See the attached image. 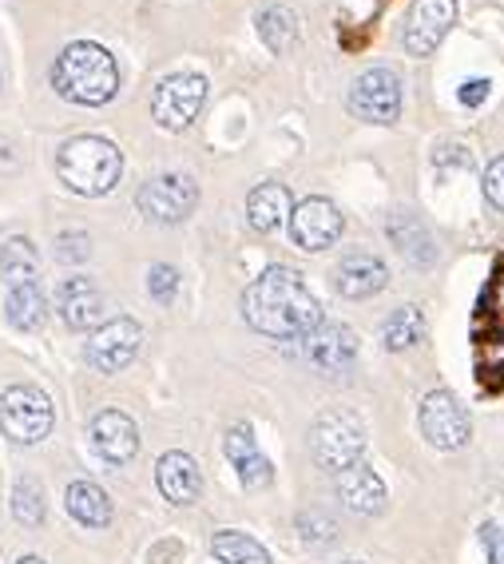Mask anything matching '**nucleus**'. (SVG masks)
I'll return each mask as SVG.
<instances>
[{"label": "nucleus", "instance_id": "obj_1", "mask_svg": "<svg viewBox=\"0 0 504 564\" xmlns=\"http://www.w3.org/2000/svg\"><path fill=\"white\" fill-rule=\"evenodd\" d=\"M242 314L266 338H306L322 323V306L303 282V274L291 267H271L246 286L242 294Z\"/></svg>", "mask_w": 504, "mask_h": 564}, {"label": "nucleus", "instance_id": "obj_2", "mask_svg": "<svg viewBox=\"0 0 504 564\" xmlns=\"http://www.w3.org/2000/svg\"><path fill=\"white\" fill-rule=\"evenodd\" d=\"M52 84L64 100L84 104V108H100L120 91V68L103 44L76 41L56 56L52 64Z\"/></svg>", "mask_w": 504, "mask_h": 564}, {"label": "nucleus", "instance_id": "obj_3", "mask_svg": "<svg viewBox=\"0 0 504 564\" xmlns=\"http://www.w3.org/2000/svg\"><path fill=\"white\" fill-rule=\"evenodd\" d=\"M56 172H61L64 187H72L76 195H108L123 175V155L111 140L80 135L61 148Z\"/></svg>", "mask_w": 504, "mask_h": 564}, {"label": "nucleus", "instance_id": "obj_4", "mask_svg": "<svg viewBox=\"0 0 504 564\" xmlns=\"http://www.w3.org/2000/svg\"><path fill=\"white\" fill-rule=\"evenodd\" d=\"M310 454L314 462L330 469V474H342L350 465L362 462L365 454V425L358 413L333 410L326 417H318L310 430Z\"/></svg>", "mask_w": 504, "mask_h": 564}, {"label": "nucleus", "instance_id": "obj_5", "mask_svg": "<svg viewBox=\"0 0 504 564\" xmlns=\"http://www.w3.org/2000/svg\"><path fill=\"white\" fill-rule=\"evenodd\" d=\"M52 413L48 393L41 386H9L0 393V430L17 445H36L52 434Z\"/></svg>", "mask_w": 504, "mask_h": 564}, {"label": "nucleus", "instance_id": "obj_6", "mask_svg": "<svg viewBox=\"0 0 504 564\" xmlns=\"http://www.w3.org/2000/svg\"><path fill=\"white\" fill-rule=\"evenodd\" d=\"M202 100H207V80L199 72H175L155 88L152 116L163 131H187L199 116Z\"/></svg>", "mask_w": 504, "mask_h": 564}, {"label": "nucleus", "instance_id": "obj_7", "mask_svg": "<svg viewBox=\"0 0 504 564\" xmlns=\"http://www.w3.org/2000/svg\"><path fill=\"white\" fill-rule=\"evenodd\" d=\"M350 111L365 123H394L402 116V80H397V72H362L350 88Z\"/></svg>", "mask_w": 504, "mask_h": 564}, {"label": "nucleus", "instance_id": "obj_8", "mask_svg": "<svg viewBox=\"0 0 504 564\" xmlns=\"http://www.w3.org/2000/svg\"><path fill=\"white\" fill-rule=\"evenodd\" d=\"M417 422H421L425 442L434 445V449H461L469 442V434H473V422H469L464 405L445 390L425 393Z\"/></svg>", "mask_w": 504, "mask_h": 564}, {"label": "nucleus", "instance_id": "obj_9", "mask_svg": "<svg viewBox=\"0 0 504 564\" xmlns=\"http://www.w3.org/2000/svg\"><path fill=\"white\" fill-rule=\"evenodd\" d=\"M199 203V187L191 175H155L140 187L135 207L152 223H183Z\"/></svg>", "mask_w": 504, "mask_h": 564}, {"label": "nucleus", "instance_id": "obj_10", "mask_svg": "<svg viewBox=\"0 0 504 564\" xmlns=\"http://www.w3.org/2000/svg\"><path fill=\"white\" fill-rule=\"evenodd\" d=\"M140 343L143 326L135 318H111V323L96 326V334L88 338V362L100 373H116L140 354Z\"/></svg>", "mask_w": 504, "mask_h": 564}, {"label": "nucleus", "instance_id": "obj_11", "mask_svg": "<svg viewBox=\"0 0 504 564\" xmlns=\"http://www.w3.org/2000/svg\"><path fill=\"white\" fill-rule=\"evenodd\" d=\"M457 21V0H414L409 21H405V52L409 56H429L437 44L449 36Z\"/></svg>", "mask_w": 504, "mask_h": 564}, {"label": "nucleus", "instance_id": "obj_12", "mask_svg": "<svg viewBox=\"0 0 504 564\" xmlns=\"http://www.w3.org/2000/svg\"><path fill=\"white\" fill-rule=\"evenodd\" d=\"M291 235L303 251H326L342 235V212L330 199H303L291 212Z\"/></svg>", "mask_w": 504, "mask_h": 564}, {"label": "nucleus", "instance_id": "obj_13", "mask_svg": "<svg viewBox=\"0 0 504 564\" xmlns=\"http://www.w3.org/2000/svg\"><path fill=\"white\" fill-rule=\"evenodd\" d=\"M303 343H306V358L326 373L350 370L353 358H358V334L342 323H326L322 318V323L306 334Z\"/></svg>", "mask_w": 504, "mask_h": 564}, {"label": "nucleus", "instance_id": "obj_14", "mask_svg": "<svg viewBox=\"0 0 504 564\" xmlns=\"http://www.w3.org/2000/svg\"><path fill=\"white\" fill-rule=\"evenodd\" d=\"M56 311L72 330H96L103 323V294L88 274H72L56 291Z\"/></svg>", "mask_w": 504, "mask_h": 564}, {"label": "nucleus", "instance_id": "obj_15", "mask_svg": "<svg viewBox=\"0 0 504 564\" xmlns=\"http://www.w3.org/2000/svg\"><path fill=\"white\" fill-rule=\"evenodd\" d=\"M91 445H96V454L103 462L128 465L140 454V430H135V422L123 410H103L91 422Z\"/></svg>", "mask_w": 504, "mask_h": 564}, {"label": "nucleus", "instance_id": "obj_16", "mask_svg": "<svg viewBox=\"0 0 504 564\" xmlns=\"http://www.w3.org/2000/svg\"><path fill=\"white\" fill-rule=\"evenodd\" d=\"M222 449H227V457H231V465L239 469V481L246 485V489H266V485L274 481V469L263 457V449H259V442H254L251 425H231Z\"/></svg>", "mask_w": 504, "mask_h": 564}, {"label": "nucleus", "instance_id": "obj_17", "mask_svg": "<svg viewBox=\"0 0 504 564\" xmlns=\"http://www.w3.org/2000/svg\"><path fill=\"white\" fill-rule=\"evenodd\" d=\"M338 497H342V505L350 509V513L358 517H373L385 509V481L377 474H373L370 465H350V469H342L338 474Z\"/></svg>", "mask_w": 504, "mask_h": 564}, {"label": "nucleus", "instance_id": "obj_18", "mask_svg": "<svg viewBox=\"0 0 504 564\" xmlns=\"http://www.w3.org/2000/svg\"><path fill=\"white\" fill-rule=\"evenodd\" d=\"M155 485H160V494L172 505L199 501V485H202L199 465L187 454H179V449H172V454H163L160 465H155Z\"/></svg>", "mask_w": 504, "mask_h": 564}, {"label": "nucleus", "instance_id": "obj_19", "mask_svg": "<svg viewBox=\"0 0 504 564\" xmlns=\"http://www.w3.org/2000/svg\"><path fill=\"white\" fill-rule=\"evenodd\" d=\"M333 282H338V291L346 299H370V294H377L390 282V271H385V262L377 254L358 251V254H346Z\"/></svg>", "mask_w": 504, "mask_h": 564}, {"label": "nucleus", "instance_id": "obj_20", "mask_svg": "<svg viewBox=\"0 0 504 564\" xmlns=\"http://www.w3.org/2000/svg\"><path fill=\"white\" fill-rule=\"evenodd\" d=\"M0 306H4V318L17 330H41L44 318H48V306H44V294L36 282H9V286H0Z\"/></svg>", "mask_w": 504, "mask_h": 564}, {"label": "nucleus", "instance_id": "obj_21", "mask_svg": "<svg viewBox=\"0 0 504 564\" xmlns=\"http://www.w3.org/2000/svg\"><path fill=\"white\" fill-rule=\"evenodd\" d=\"M294 203L291 192H286L283 183H263V187H254L251 199H246V219H251L254 231H278L286 219H291Z\"/></svg>", "mask_w": 504, "mask_h": 564}, {"label": "nucleus", "instance_id": "obj_22", "mask_svg": "<svg viewBox=\"0 0 504 564\" xmlns=\"http://www.w3.org/2000/svg\"><path fill=\"white\" fill-rule=\"evenodd\" d=\"M64 505H68V513L80 524H88V529L111 524V497L103 494L96 481H72L68 494H64Z\"/></svg>", "mask_w": 504, "mask_h": 564}, {"label": "nucleus", "instance_id": "obj_23", "mask_svg": "<svg viewBox=\"0 0 504 564\" xmlns=\"http://www.w3.org/2000/svg\"><path fill=\"white\" fill-rule=\"evenodd\" d=\"M259 36L271 52H291L298 44V12L286 4H271L259 12Z\"/></svg>", "mask_w": 504, "mask_h": 564}, {"label": "nucleus", "instance_id": "obj_24", "mask_svg": "<svg viewBox=\"0 0 504 564\" xmlns=\"http://www.w3.org/2000/svg\"><path fill=\"white\" fill-rule=\"evenodd\" d=\"M9 282H36V251L21 235L0 242V286Z\"/></svg>", "mask_w": 504, "mask_h": 564}, {"label": "nucleus", "instance_id": "obj_25", "mask_svg": "<svg viewBox=\"0 0 504 564\" xmlns=\"http://www.w3.org/2000/svg\"><path fill=\"white\" fill-rule=\"evenodd\" d=\"M425 338V314L417 306H402L382 323V343L385 350H409L414 343Z\"/></svg>", "mask_w": 504, "mask_h": 564}, {"label": "nucleus", "instance_id": "obj_26", "mask_svg": "<svg viewBox=\"0 0 504 564\" xmlns=\"http://www.w3.org/2000/svg\"><path fill=\"white\" fill-rule=\"evenodd\" d=\"M211 553L222 564H271V553L246 533H219L211 541Z\"/></svg>", "mask_w": 504, "mask_h": 564}, {"label": "nucleus", "instance_id": "obj_27", "mask_svg": "<svg viewBox=\"0 0 504 564\" xmlns=\"http://www.w3.org/2000/svg\"><path fill=\"white\" fill-rule=\"evenodd\" d=\"M12 517L24 529H41L44 524V489L36 477H21L17 481V489H12Z\"/></svg>", "mask_w": 504, "mask_h": 564}, {"label": "nucleus", "instance_id": "obj_28", "mask_svg": "<svg viewBox=\"0 0 504 564\" xmlns=\"http://www.w3.org/2000/svg\"><path fill=\"white\" fill-rule=\"evenodd\" d=\"M147 291H152V299L160 306H172L175 291H179V271H175V267H167V262L152 267V274H147Z\"/></svg>", "mask_w": 504, "mask_h": 564}, {"label": "nucleus", "instance_id": "obj_29", "mask_svg": "<svg viewBox=\"0 0 504 564\" xmlns=\"http://www.w3.org/2000/svg\"><path fill=\"white\" fill-rule=\"evenodd\" d=\"M303 536L310 544H326L338 536V524H333V517H326V513H303Z\"/></svg>", "mask_w": 504, "mask_h": 564}, {"label": "nucleus", "instance_id": "obj_30", "mask_svg": "<svg viewBox=\"0 0 504 564\" xmlns=\"http://www.w3.org/2000/svg\"><path fill=\"white\" fill-rule=\"evenodd\" d=\"M56 254L64 262H84L91 254V239L84 231H64L61 242H56Z\"/></svg>", "mask_w": 504, "mask_h": 564}, {"label": "nucleus", "instance_id": "obj_31", "mask_svg": "<svg viewBox=\"0 0 504 564\" xmlns=\"http://www.w3.org/2000/svg\"><path fill=\"white\" fill-rule=\"evenodd\" d=\"M484 195H489V203H493L496 212H504V155L489 163V172H484Z\"/></svg>", "mask_w": 504, "mask_h": 564}, {"label": "nucleus", "instance_id": "obj_32", "mask_svg": "<svg viewBox=\"0 0 504 564\" xmlns=\"http://www.w3.org/2000/svg\"><path fill=\"white\" fill-rule=\"evenodd\" d=\"M390 227H397V231H390V235H394V239L405 231V227H417V231H421V239H429V231H425V227H421V223H417V219H409V215H397V219L390 223ZM397 247H402V251L409 254V259H414V262L421 259V251H417V239H405V242H397Z\"/></svg>", "mask_w": 504, "mask_h": 564}, {"label": "nucleus", "instance_id": "obj_33", "mask_svg": "<svg viewBox=\"0 0 504 564\" xmlns=\"http://www.w3.org/2000/svg\"><path fill=\"white\" fill-rule=\"evenodd\" d=\"M481 541L489 549V564H504V529L501 524H484Z\"/></svg>", "mask_w": 504, "mask_h": 564}, {"label": "nucleus", "instance_id": "obj_34", "mask_svg": "<svg viewBox=\"0 0 504 564\" xmlns=\"http://www.w3.org/2000/svg\"><path fill=\"white\" fill-rule=\"evenodd\" d=\"M489 100V80H464L461 84V104H469V108H476V104Z\"/></svg>", "mask_w": 504, "mask_h": 564}, {"label": "nucleus", "instance_id": "obj_35", "mask_svg": "<svg viewBox=\"0 0 504 564\" xmlns=\"http://www.w3.org/2000/svg\"><path fill=\"white\" fill-rule=\"evenodd\" d=\"M17 564H44L41 556H24V561H17Z\"/></svg>", "mask_w": 504, "mask_h": 564}, {"label": "nucleus", "instance_id": "obj_36", "mask_svg": "<svg viewBox=\"0 0 504 564\" xmlns=\"http://www.w3.org/2000/svg\"><path fill=\"white\" fill-rule=\"evenodd\" d=\"M346 564H358V561H346Z\"/></svg>", "mask_w": 504, "mask_h": 564}]
</instances>
